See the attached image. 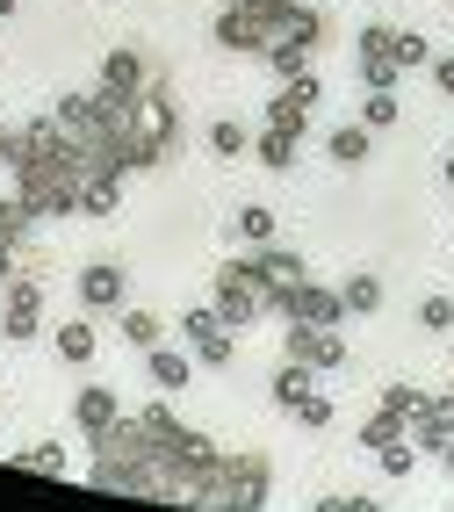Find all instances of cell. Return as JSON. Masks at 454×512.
<instances>
[{
	"label": "cell",
	"instance_id": "277c9868",
	"mask_svg": "<svg viewBox=\"0 0 454 512\" xmlns=\"http://www.w3.org/2000/svg\"><path fill=\"white\" fill-rule=\"evenodd\" d=\"M274 318H282V325H339L346 303H339V289H325V282H303V289H282V296H274Z\"/></svg>",
	"mask_w": 454,
	"mask_h": 512
},
{
	"label": "cell",
	"instance_id": "f35d334b",
	"mask_svg": "<svg viewBox=\"0 0 454 512\" xmlns=\"http://www.w3.org/2000/svg\"><path fill=\"white\" fill-rule=\"evenodd\" d=\"M433 87H440V94L454 101V58H433Z\"/></svg>",
	"mask_w": 454,
	"mask_h": 512
},
{
	"label": "cell",
	"instance_id": "3957f363",
	"mask_svg": "<svg viewBox=\"0 0 454 512\" xmlns=\"http://www.w3.org/2000/svg\"><path fill=\"white\" fill-rule=\"evenodd\" d=\"M282 354L332 375V368H346V339H339V325H282Z\"/></svg>",
	"mask_w": 454,
	"mask_h": 512
},
{
	"label": "cell",
	"instance_id": "4316f807",
	"mask_svg": "<svg viewBox=\"0 0 454 512\" xmlns=\"http://www.w3.org/2000/svg\"><path fill=\"white\" fill-rule=\"evenodd\" d=\"M404 433H411L404 419H390V412H375V419L361 426V448H368V455H382V448H390V440H404Z\"/></svg>",
	"mask_w": 454,
	"mask_h": 512
},
{
	"label": "cell",
	"instance_id": "f546056e",
	"mask_svg": "<svg viewBox=\"0 0 454 512\" xmlns=\"http://www.w3.org/2000/svg\"><path fill=\"white\" fill-rule=\"evenodd\" d=\"M411 65H433V44L418 29H397V73H411Z\"/></svg>",
	"mask_w": 454,
	"mask_h": 512
},
{
	"label": "cell",
	"instance_id": "5bb4252c",
	"mask_svg": "<svg viewBox=\"0 0 454 512\" xmlns=\"http://www.w3.org/2000/svg\"><path fill=\"white\" fill-rule=\"evenodd\" d=\"M116 419H123V404H116V390H109V383H87V390L73 397V426H80L87 440H94V433H109Z\"/></svg>",
	"mask_w": 454,
	"mask_h": 512
},
{
	"label": "cell",
	"instance_id": "9c48e42d",
	"mask_svg": "<svg viewBox=\"0 0 454 512\" xmlns=\"http://www.w3.org/2000/svg\"><path fill=\"white\" fill-rule=\"evenodd\" d=\"M145 87H152V65H145V51H109L101 58V101H145Z\"/></svg>",
	"mask_w": 454,
	"mask_h": 512
},
{
	"label": "cell",
	"instance_id": "d4e9b609",
	"mask_svg": "<svg viewBox=\"0 0 454 512\" xmlns=\"http://www.w3.org/2000/svg\"><path fill=\"white\" fill-rule=\"evenodd\" d=\"M238 238H246V246H274V210L267 202H246V210H238Z\"/></svg>",
	"mask_w": 454,
	"mask_h": 512
},
{
	"label": "cell",
	"instance_id": "74e56055",
	"mask_svg": "<svg viewBox=\"0 0 454 512\" xmlns=\"http://www.w3.org/2000/svg\"><path fill=\"white\" fill-rule=\"evenodd\" d=\"M15 152H22V130H15V123H0V166H15Z\"/></svg>",
	"mask_w": 454,
	"mask_h": 512
},
{
	"label": "cell",
	"instance_id": "b9f144b4",
	"mask_svg": "<svg viewBox=\"0 0 454 512\" xmlns=\"http://www.w3.org/2000/svg\"><path fill=\"white\" fill-rule=\"evenodd\" d=\"M447 188H454V152H447Z\"/></svg>",
	"mask_w": 454,
	"mask_h": 512
},
{
	"label": "cell",
	"instance_id": "484cf974",
	"mask_svg": "<svg viewBox=\"0 0 454 512\" xmlns=\"http://www.w3.org/2000/svg\"><path fill=\"white\" fill-rule=\"evenodd\" d=\"M15 469H37V476H65V448L58 440H37V448H22Z\"/></svg>",
	"mask_w": 454,
	"mask_h": 512
},
{
	"label": "cell",
	"instance_id": "9a60e30c",
	"mask_svg": "<svg viewBox=\"0 0 454 512\" xmlns=\"http://www.w3.org/2000/svg\"><path fill=\"white\" fill-rule=\"evenodd\" d=\"M94 347H101V332H94V318H65V325L51 332V354H58L65 368H87V361H94Z\"/></svg>",
	"mask_w": 454,
	"mask_h": 512
},
{
	"label": "cell",
	"instance_id": "8fae6325",
	"mask_svg": "<svg viewBox=\"0 0 454 512\" xmlns=\"http://www.w3.org/2000/svg\"><path fill=\"white\" fill-rule=\"evenodd\" d=\"M361 87H397V29H361Z\"/></svg>",
	"mask_w": 454,
	"mask_h": 512
},
{
	"label": "cell",
	"instance_id": "7c38bea8",
	"mask_svg": "<svg viewBox=\"0 0 454 512\" xmlns=\"http://www.w3.org/2000/svg\"><path fill=\"white\" fill-rule=\"evenodd\" d=\"M123 289H130V282H123L116 260H87V267H80V303H87L94 318H101V311H123Z\"/></svg>",
	"mask_w": 454,
	"mask_h": 512
},
{
	"label": "cell",
	"instance_id": "603a6c76",
	"mask_svg": "<svg viewBox=\"0 0 454 512\" xmlns=\"http://www.w3.org/2000/svg\"><path fill=\"white\" fill-rule=\"evenodd\" d=\"M253 152H260V166H267V174H289V166H296V138H289V130H260V138H253Z\"/></svg>",
	"mask_w": 454,
	"mask_h": 512
},
{
	"label": "cell",
	"instance_id": "8d00e7d4",
	"mask_svg": "<svg viewBox=\"0 0 454 512\" xmlns=\"http://www.w3.org/2000/svg\"><path fill=\"white\" fill-rule=\"evenodd\" d=\"M15 260H22V246H15V238H0V289L15 282Z\"/></svg>",
	"mask_w": 454,
	"mask_h": 512
},
{
	"label": "cell",
	"instance_id": "d6986e66",
	"mask_svg": "<svg viewBox=\"0 0 454 512\" xmlns=\"http://www.w3.org/2000/svg\"><path fill=\"white\" fill-rule=\"evenodd\" d=\"M116 325H123V339H130L137 354H152L159 339H166V318H159V311H130V303H123V311H116Z\"/></svg>",
	"mask_w": 454,
	"mask_h": 512
},
{
	"label": "cell",
	"instance_id": "4dcf8cb0",
	"mask_svg": "<svg viewBox=\"0 0 454 512\" xmlns=\"http://www.w3.org/2000/svg\"><path fill=\"white\" fill-rule=\"evenodd\" d=\"M303 116H310V109H296V101H282V94L267 101V130H289V138H303Z\"/></svg>",
	"mask_w": 454,
	"mask_h": 512
},
{
	"label": "cell",
	"instance_id": "6da1fadb",
	"mask_svg": "<svg viewBox=\"0 0 454 512\" xmlns=\"http://www.w3.org/2000/svg\"><path fill=\"white\" fill-rule=\"evenodd\" d=\"M267 491H274V469H267V455H224V469L202 484V498H195V505L260 512V505H267Z\"/></svg>",
	"mask_w": 454,
	"mask_h": 512
},
{
	"label": "cell",
	"instance_id": "8992f818",
	"mask_svg": "<svg viewBox=\"0 0 454 512\" xmlns=\"http://www.w3.org/2000/svg\"><path fill=\"white\" fill-rule=\"evenodd\" d=\"M181 339H188V354L209 361V368L231 361V325L217 318V303H195V311H181Z\"/></svg>",
	"mask_w": 454,
	"mask_h": 512
},
{
	"label": "cell",
	"instance_id": "83f0119b",
	"mask_svg": "<svg viewBox=\"0 0 454 512\" xmlns=\"http://www.w3.org/2000/svg\"><path fill=\"white\" fill-rule=\"evenodd\" d=\"M246 145H253V138H246V130H238L231 116H217V123H209V152H217V159H238Z\"/></svg>",
	"mask_w": 454,
	"mask_h": 512
},
{
	"label": "cell",
	"instance_id": "e575fe53",
	"mask_svg": "<svg viewBox=\"0 0 454 512\" xmlns=\"http://www.w3.org/2000/svg\"><path fill=\"white\" fill-rule=\"evenodd\" d=\"M418 325H426V332H454V303L447 296H426V303H418Z\"/></svg>",
	"mask_w": 454,
	"mask_h": 512
},
{
	"label": "cell",
	"instance_id": "d590c367",
	"mask_svg": "<svg viewBox=\"0 0 454 512\" xmlns=\"http://www.w3.org/2000/svg\"><path fill=\"white\" fill-rule=\"evenodd\" d=\"M310 512H382V505H375V498H339V491H332V498H318Z\"/></svg>",
	"mask_w": 454,
	"mask_h": 512
},
{
	"label": "cell",
	"instance_id": "836d02e7",
	"mask_svg": "<svg viewBox=\"0 0 454 512\" xmlns=\"http://www.w3.org/2000/svg\"><path fill=\"white\" fill-rule=\"evenodd\" d=\"M296 426H310V433H325V426H332V397H318V390H310V397L296 404Z\"/></svg>",
	"mask_w": 454,
	"mask_h": 512
},
{
	"label": "cell",
	"instance_id": "4fadbf2b",
	"mask_svg": "<svg viewBox=\"0 0 454 512\" xmlns=\"http://www.w3.org/2000/svg\"><path fill=\"white\" fill-rule=\"evenodd\" d=\"M145 375H152L159 397H181V390L195 383V354H181V347H166V339H159V347L145 354Z\"/></svg>",
	"mask_w": 454,
	"mask_h": 512
},
{
	"label": "cell",
	"instance_id": "30bf717a",
	"mask_svg": "<svg viewBox=\"0 0 454 512\" xmlns=\"http://www.w3.org/2000/svg\"><path fill=\"white\" fill-rule=\"evenodd\" d=\"M404 440H411L418 455H440V448H454V390L418 404V419H411V433H404Z\"/></svg>",
	"mask_w": 454,
	"mask_h": 512
},
{
	"label": "cell",
	"instance_id": "5b68a950",
	"mask_svg": "<svg viewBox=\"0 0 454 512\" xmlns=\"http://www.w3.org/2000/svg\"><path fill=\"white\" fill-rule=\"evenodd\" d=\"M37 332H44V282H37V275H15V282H8V318H0V339L29 347Z\"/></svg>",
	"mask_w": 454,
	"mask_h": 512
},
{
	"label": "cell",
	"instance_id": "e0dca14e",
	"mask_svg": "<svg viewBox=\"0 0 454 512\" xmlns=\"http://www.w3.org/2000/svg\"><path fill=\"white\" fill-rule=\"evenodd\" d=\"M325 152H332V166H361V159L375 152V130H368V123H339L332 138H325Z\"/></svg>",
	"mask_w": 454,
	"mask_h": 512
},
{
	"label": "cell",
	"instance_id": "ffe728a7",
	"mask_svg": "<svg viewBox=\"0 0 454 512\" xmlns=\"http://www.w3.org/2000/svg\"><path fill=\"white\" fill-rule=\"evenodd\" d=\"M339 303H346V318H375L382 311V282L375 275H346L339 282Z\"/></svg>",
	"mask_w": 454,
	"mask_h": 512
},
{
	"label": "cell",
	"instance_id": "7402d4cb",
	"mask_svg": "<svg viewBox=\"0 0 454 512\" xmlns=\"http://www.w3.org/2000/svg\"><path fill=\"white\" fill-rule=\"evenodd\" d=\"M0 238H15L22 253H29V238H37V217H29L22 195H0Z\"/></svg>",
	"mask_w": 454,
	"mask_h": 512
},
{
	"label": "cell",
	"instance_id": "52a82bcc",
	"mask_svg": "<svg viewBox=\"0 0 454 512\" xmlns=\"http://www.w3.org/2000/svg\"><path fill=\"white\" fill-rule=\"evenodd\" d=\"M246 267H253L260 289H267V311H274V296H282V289H303V282H310V260L289 253V246H253Z\"/></svg>",
	"mask_w": 454,
	"mask_h": 512
},
{
	"label": "cell",
	"instance_id": "44dd1931",
	"mask_svg": "<svg viewBox=\"0 0 454 512\" xmlns=\"http://www.w3.org/2000/svg\"><path fill=\"white\" fill-rule=\"evenodd\" d=\"M260 58H267V65H274L282 80H296V73H310V58H318V51H310V44H296V37H274V44H267Z\"/></svg>",
	"mask_w": 454,
	"mask_h": 512
},
{
	"label": "cell",
	"instance_id": "d6a6232c",
	"mask_svg": "<svg viewBox=\"0 0 454 512\" xmlns=\"http://www.w3.org/2000/svg\"><path fill=\"white\" fill-rule=\"evenodd\" d=\"M375 462H382V476H411V469H418V448H411V440H390Z\"/></svg>",
	"mask_w": 454,
	"mask_h": 512
},
{
	"label": "cell",
	"instance_id": "2e32d148",
	"mask_svg": "<svg viewBox=\"0 0 454 512\" xmlns=\"http://www.w3.org/2000/svg\"><path fill=\"white\" fill-rule=\"evenodd\" d=\"M310 383H318V368H303V361H282V368H274V383H267V397L282 404V412H296V404L310 397Z\"/></svg>",
	"mask_w": 454,
	"mask_h": 512
},
{
	"label": "cell",
	"instance_id": "ac0fdd59",
	"mask_svg": "<svg viewBox=\"0 0 454 512\" xmlns=\"http://www.w3.org/2000/svg\"><path fill=\"white\" fill-rule=\"evenodd\" d=\"M116 210H123V174H87L80 217H116Z\"/></svg>",
	"mask_w": 454,
	"mask_h": 512
},
{
	"label": "cell",
	"instance_id": "ba28073f",
	"mask_svg": "<svg viewBox=\"0 0 454 512\" xmlns=\"http://www.w3.org/2000/svg\"><path fill=\"white\" fill-rule=\"evenodd\" d=\"M274 37H282V29H274L260 8H224V15H217V44L238 51V58H260Z\"/></svg>",
	"mask_w": 454,
	"mask_h": 512
},
{
	"label": "cell",
	"instance_id": "ab89813d",
	"mask_svg": "<svg viewBox=\"0 0 454 512\" xmlns=\"http://www.w3.org/2000/svg\"><path fill=\"white\" fill-rule=\"evenodd\" d=\"M440 469H447V476H454V448H440Z\"/></svg>",
	"mask_w": 454,
	"mask_h": 512
},
{
	"label": "cell",
	"instance_id": "cb8c5ba5",
	"mask_svg": "<svg viewBox=\"0 0 454 512\" xmlns=\"http://www.w3.org/2000/svg\"><path fill=\"white\" fill-rule=\"evenodd\" d=\"M361 123H368V130H397V87H368Z\"/></svg>",
	"mask_w": 454,
	"mask_h": 512
},
{
	"label": "cell",
	"instance_id": "7bdbcfd3",
	"mask_svg": "<svg viewBox=\"0 0 454 512\" xmlns=\"http://www.w3.org/2000/svg\"><path fill=\"white\" fill-rule=\"evenodd\" d=\"M447 390H454V383H447Z\"/></svg>",
	"mask_w": 454,
	"mask_h": 512
},
{
	"label": "cell",
	"instance_id": "7a4b0ae2",
	"mask_svg": "<svg viewBox=\"0 0 454 512\" xmlns=\"http://www.w3.org/2000/svg\"><path fill=\"white\" fill-rule=\"evenodd\" d=\"M217 318L224 325H260V318H274L267 311V289H260V275L246 260H217Z\"/></svg>",
	"mask_w": 454,
	"mask_h": 512
},
{
	"label": "cell",
	"instance_id": "1f68e13d",
	"mask_svg": "<svg viewBox=\"0 0 454 512\" xmlns=\"http://www.w3.org/2000/svg\"><path fill=\"white\" fill-rule=\"evenodd\" d=\"M318 94H325V80H318V73H296V80H282V101H296V109H318Z\"/></svg>",
	"mask_w": 454,
	"mask_h": 512
},
{
	"label": "cell",
	"instance_id": "f1b7e54d",
	"mask_svg": "<svg viewBox=\"0 0 454 512\" xmlns=\"http://www.w3.org/2000/svg\"><path fill=\"white\" fill-rule=\"evenodd\" d=\"M418 404H426V397H418L411 383H390V390H382V412H390V419H404V426L418 419Z\"/></svg>",
	"mask_w": 454,
	"mask_h": 512
},
{
	"label": "cell",
	"instance_id": "60d3db41",
	"mask_svg": "<svg viewBox=\"0 0 454 512\" xmlns=\"http://www.w3.org/2000/svg\"><path fill=\"white\" fill-rule=\"evenodd\" d=\"M8 15H15V0H0V22H8Z\"/></svg>",
	"mask_w": 454,
	"mask_h": 512
}]
</instances>
